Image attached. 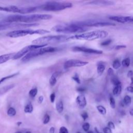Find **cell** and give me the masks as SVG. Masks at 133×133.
<instances>
[{"mask_svg": "<svg viewBox=\"0 0 133 133\" xmlns=\"http://www.w3.org/2000/svg\"><path fill=\"white\" fill-rule=\"evenodd\" d=\"M112 66L114 69H118L121 66V62L119 60L117 59L114 60L112 63Z\"/></svg>", "mask_w": 133, "mask_h": 133, "instance_id": "cell-25", "label": "cell"}, {"mask_svg": "<svg viewBox=\"0 0 133 133\" xmlns=\"http://www.w3.org/2000/svg\"><path fill=\"white\" fill-rule=\"evenodd\" d=\"M15 133H22V132H20V131H17V132H16Z\"/></svg>", "mask_w": 133, "mask_h": 133, "instance_id": "cell-53", "label": "cell"}, {"mask_svg": "<svg viewBox=\"0 0 133 133\" xmlns=\"http://www.w3.org/2000/svg\"><path fill=\"white\" fill-rule=\"evenodd\" d=\"M81 116L83 118V120L85 121L88 117V115L86 112H84L81 114Z\"/></svg>", "mask_w": 133, "mask_h": 133, "instance_id": "cell-36", "label": "cell"}, {"mask_svg": "<svg viewBox=\"0 0 133 133\" xmlns=\"http://www.w3.org/2000/svg\"><path fill=\"white\" fill-rule=\"evenodd\" d=\"M82 128L84 131H89V129L90 128V124L88 123H85L83 125Z\"/></svg>", "mask_w": 133, "mask_h": 133, "instance_id": "cell-32", "label": "cell"}, {"mask_svg": "<svg viewBox=\"0 0 133 133\" xmlns=\"http://www.w3.org/2000/svg\"><path fill=\"white\" fill-rule=\"evenodd\" d=\"M18 74V73H15V74H11V75H8V76H5V77H4L2 78L1 79H0V84H1L3 82H4L5 80L7 79H9V78H11V77H13L14 76H15L16 75H17Z\"/></svg>", "mask_w": 133, "mask_h": 133, "instance_id": "cell-30", "label": "cell"}, {"mask_svg": "<svg viewBox=\"0 0 133 133\" xmlns=\"http://www.w3.org/2000/svg\"><path fill=\"white\" fill-rule=\"evenodd\" d=\"M72 50L74 51L83 52L88 54H101L103 51L100 50L90 48H87L83 46H75L72 48Z\"/></svg>", "mask_w": 133, "mask_h": 133, "instance_id": "cell-10", "label": "cell"}, {"mask_svg": "<svg viewBox=\"0 0 133 133\" xmlns=\"http://www.w3.org/2000/svg\"><path fill=\"white\" fill-rule=\"evenodd\" d=\"M104 133H112V130L108 127H106L103 128Z\"/></svg>", "mask_w": 133, "mask_h": 133, "instance_id": "cell-41", "label": "cell"}, {"mask_svg": "<svg viewBox=\"0 0 133 133\" xmlns=\"http://www.w3.org/2000/svg\"><path fill=\"white\" fill-rule=\"evenodd\" d=\"M59 133H69V131L65 127L62 126L59 129Z\"/></svg>", "mask_w": 133, "mask_h": 133, "instance_id": "cell-34", "label": "cell"}, {"mask_svg": "<svg viewBox=\"0 0 133 133\" xmlns=\"http://www.w3.org/2000/svg\"><path fill=\"white\" fill-rule=\"evenodd\" d=\"M52 16L49 14H35L27 15H10L4 20L5 23H25L26 24L32 23L42 20H49Z\"/></svg>", "mask_w": 133, "mask_h": 133, "instance_id": "cell-1", "label": "cell"}, {"mask_svg": "<svg viewBox=\"0 0 133 133\" xmlns=\"http://www.w3.org/2000/svg\"><path fill=\"white\" fill-rule=\"evenodd\" d=\"M111 82L115 86L121 85V82L119 81L118 78L115 76H112V77H111Z\"/></svg>", "mask_w": 133, "mask_h": 133, "instance_id": "cell-22", "label": "cell"}, {"mask_svg": "<svg viewBox=\"0 0 133 133\" xmlns=\"http://www.w3.org/2000/svg\"><path fill=\"white\" fill-rule=\"evenodd\" d=\"M129 113L130 114V115H131L132 116H133V109H131L129 111Z\"/></svg>", "mask_w": 133, "mask_h": 133, "instance_id": "cell-49", "label": "cell"}, {"mask_svg": "<svg viewBox=\"0 0 133 133\" xmlns=\"http://www.w3.org/2000/svg\"><path fill=\"white\" fill-rule=\"evenodd\" d=\"M86 30V28L78 26L74 23L65 25L59 24L51 28L52 31L63 33H79L84 32Z\"/></svg>", "mask_w": 133, "mask_h": 133, "instance_id": "cell-5", "label": "cell"}, {"mask_svg": "<svg viewBox=\"0 0 133 133\" xmlns=\"http://www.w3.org/2000/svg\"><path fill=\"white\" fill-rule=\"evenodd\" d=\"M122 91V86L121 85L116 86L113 89V94L114 95L118 96L119 95Z\"/></svg>", "mask_w": 133, "mask_h": 133, "instance_id": "cell-21", "label": "cell"}, {"mask_svg": "<svg viewBox=\"0 0 133 133\" xmlns=\"http://www.w3.org/2000/svg\"><path fill=\"white\" fill-rule=\"evenodd\" d=\"M91 5L101 6H112L115 4V3L110 1H94L89 3Z\"/></svg>", "mask_w": 133, "mask_h": 133, "instance_id": "cell-11", "label": "cell"}, {"mask_svg": "<svg viewBox=\"0 0 133 133\" xmlns=\"http://www.w3.org/2000/svg\"><path fill=\"white\" fill-rule=\"evenodd\" d=\"M72 78L74 81H75L77 84H80L81 83V81H80V79L78 76V75L77 74H75L73 77H72Z\"/></svg>", "mask_w": 133, "mask_h": 133, "instance_id": "cell-35", "label": "cell"}, {"mask_svg": "<svg viewBox=\"0 0 133 133\" xmlns=\"http://www.w3.org/2000/svg\"><path fill=\"white\" fill-rule=\"evenodd\" d=\"M109 19L115 21L119 23H128V16H111L109 17Z\"/></svg>", "mask_w": 133, "mask_h": 133, "instance_id": "cell-12", "label": "cell"}, {"mask_svg": "<svg viewBox=\"0 0 133 133\" xmlns=\"http://www.w3.org/2000/svg\"><path fill=\"white\" fill-rule=\"evenodd\" d=\"M72 6V4L69 2H58L55 1H50L46 2L44 4L37 7V8L38 9L45 11H56L62 10L68 8H71Z\"/></svg>", "mask_w": 133, "mask_h": 133, "instance_id": "cell-4", "label": "cell"}, {"mask_svg": "<svg viewBox=\"0 0 133 133\" xmlns=\"http://www.w3.org/2000/svg\"><path fill=\"white\" fill-rule=\"evenodd\" d=\"M76 133H81V132H79V131H78V132H76Z\"/></svg>", "mask_w": 133, "mask_h": 133, "instance_id": "cell-55", "label": "cell"}, {"mask_svg": "<svg viewBox=\"0 0 133 133\" xmlns=\"http://www.w3.org/2000/svg\"><path fill=\"white\" fill-rule=\"evenodd\" d=\"M97 109L98 111V112L101 114L102 115H105L107 113V110L102 105H97Z\"/></svg>", "mask_w": 133, "mask_h": 133, "instance_id": "cell-24", "label": "cell"}, {"mask_svg": "<svg viewBox=\"0 0 133 133\" xmlns=\"http://www.w3.org/2000/svg\"><path fill=\"white\" fill-rule=\"evenodd\" d=\"M130 79H131V84H133V77L130 78Z\"/></svg>", "mask_w": 133, "mask_h": 133, "instance_id": "cell-51", "label": "cell"}, {"mask_svg": "<svg viewBox=\"0 0 133 133\" xmlns=\"http://www.w3.org/2000/svg\"><path fill=\"white\" fill-rule=\"evenodd\" d=\"M55 98H56L55 94V92H52V93L50 95V99L51 102H52V103L54 102L55 100Z\"/></svg>", "mask_w": 133, "mask_h": 133, "instance_id": "cell-39", "label": "cell"}, {"mask_svg": "<svg viewBox=\"0 0 133 133\" xmlns=\"http://www.w3.org/2000/svg\"><path fill=\"white\" fill-rule=\"evenodd\" d=\"M15 86L14 84H11V85H8L6 86H4L2 87V88H0V95H2L5 92H7L8 90L12 88Z\"/></svg>", "mask_w": 133, "mask_h": 133, "instance_id": "cell-18", "label": "cell"}, {"mask_svg": "<svg viewBox=\"0 0 133 133\" xmlns=\"http://www.w3.org/2000/svg\"><path fill=\"white\" fill-rule=\"evenodd\" d=\"M33 110V107L31 102H29L26 104L24 108V111L26 113H31Z\"/></svg>", "mask_w": 133, "mask_h": 133, "instance_id": "cell-20", "label": "cell"}, {"mask_svg": "<svg viewBox=\"0 0 133 133\" xmlns=\"http://www.w3.org/2000/svg\"><path fill=\"white\" fill-rule=\"evenodd\" d=\"M7 113L8 116H9L10 117H12V116H14L16 114V111L15 108H14L12 107H10L8 109Z\"/></svg>", "mask_w": 133, "mask_h": 133, "instance_id": "cell-23", "label": "cell"}, {"mask_svg": "<svg viewBox=\"0 0 133 133\" xmlns=\"http://www.w3.org/2000/svg\"><path fill=\"white\" fill-rule=\"evenodd\" d=\"M87 133H94V132L92 131H91V130H89V131H88L87 132Z\"/></svg>", "mask_w": 133, "mask_h": 133, "instance_id": "cell-52", "label": "cell"}, {"mask_svg": "<svg viewBox=\"0 0 133 133\" xmlns=\"http://www.w3.org/2000/svg\"><path fill=\"white\" fill-rule=\"evenodd\" d=\"M97 133H102V132H100L99 131V132H97Z\"/></svg>", "mask_w": 133, "mask_h": 133, "instance_id": "cell-56", "label": "cell"}, {"mask_svg": "<svg viewBox=\"0 0 133 133\" xmlns=\"http://www.w3.org/2000/svg\"><path fill=\"white\" fill-rule=\"evenodd\" d=\"M14 56V54H8L0 56V64L5 62L11 58L12 59Z\"/></svg>", "mask_w": 133, "mask_h": 133, "instance_id": "cell-15", "label": "cell"}, {"mask_svg": "<svg viewBox=\"0 0 133 133\" xmlns=\"http://www.w3.org/2000/svg\"><path fill=\"white\" fill-rule=\"evenodd\" d=\"M111 42H112V40L111 39H108L101 43L100 45L101 46H107V45H109Z\"/></svg>", "mask_w": 133, "mask_h": 133, "instance_id": "cell-33", "label": "cell"}, {"mask_svg": "<svg viewBox=\"0 0 133 133\" xmlns=\"http://www.w3.org/2000/svg\"><path fill=\"white\" fill-rule=\"evenodd\" d=\"M49 33V31L44 29H38L36 30H27V29H19L12 31L6 34V36L9 37L15 38L24 36L28 35L33 34H44Z\"/></svg>", "mask_w": 133, "mask_h": 133, "instance_id": "cell-6", "label": "cell"}, {"mask_svg": "<svg viewBox=\"0 0 133 133\" xmlns=\"http://www.w3.org/2000/svg\"><path fill=\"white\" fill-rule=\"evenodd\" d=\"M76 103L78 106L81 108H84L87 104V101L84 95H79L76 99Z\"/></svg>", "mask_w": 133, "mask_h": 133, "instance_id": "cell-14", "label": "cell"}, {"mask_svg": "<svg viewBox=\"0 0 133 133\" xmlns=\"http://www.w3.org/2000/svg\"><path fill=\"white\" fill-rule=\"evenodd\" d=\"M37 94V89L36 88H33L32 89H31L30 91H29V96L32 97V98H34Z\"/></svg>", "mask_w": 133, "mask_h": 133, "instance_id": "cell-28", "label": "cell"}, {"mask_svg": "<svg viewBox=\"0 0 133 133\" xmlns=\"http://www.w3.org/2000/svg\"><path fill=\"white\" fill-rule=\"evenodd\" d=\"M108 127L111 129H114L115 128V125L113 122L110 121L108 123Z\"/></svg>", "mask_w": 133, "mask_h": 133, "instance_id": "cell-38", "label": "cell"}, {"mask_svg": "<svg viewBox=\"0 0 133 133\" xmlns=\"http://www.w3.org/2000/svg\"><path fill=\"white\" fill-rule=\"evenodd\" d=\"M105 69V63L104 62L100 61L97 63V73L99 75H101L104 72Z\"/></svg>", "mask_w": 133, "mask_h": 133, "instance_id": "cell-16", "label": "cell"}, {"mask_svg": "<svg viewBox=\"0 0 133 133\" xmlns=\"http://www.w3.org/2000/svg\"><path fill=\"white\" fill-rule=\"evenodd\" d=\"M128 22L133 23V17L128 16Z\"/></svg>", "mask_w": 133, "mask_h": 133, "instance_id": "cell-46", "label": "cell"}, {"mask_svg": "<svg viewBox=\"0 0 133 133\" xmlns=\"http://www.w3.org/2000/svg\"><path fill=\"white\" fill-rule=\"evenodd\" d=\"M127 76L130 78L132 77H133V71L129 70L127 73Z\"/></svg>", "mask_w": 133, "mask_h": 133, "instance_id": "cell-42", "label": "cell"}, {"mask_svg": "<svg viewBox=\"0 0 133 133\" xmlns=\"http://www.w3.org/2000/svg\"><path fill=\"white\" fill-rule=\"evenodd\" d=\"M126 90L131 93H133V87L132 86H128L126 88Z\"/></svg>", "mask_w": 133, "mask_h": 133, "instance_id": "cell-44", "label": "cell"}, {"mask_svg": "<svg viewBox=\"0 0 133 133\" xmlns=\"http://www.w3.org/2000/svg\"><path fill=\"white\" fill-rule=\"evenodd\" d=\"M55 132V128L54 127H50L49 129V133H54Z\"/></svg>", "mask_w": 133, "mask_h": 133, "instance_id": "cell-48", "label": "cell"}, {"mask_svg": "<svg viewBox=\"0 0 133 133\" xmlns=\"http://www.w3.org/2000/svg\"><path fill=\"white\" fill-rule=\"evenodd\" d=\"M125 48H126V46L124 45H118L115 47V49L116 50H119L120 49H123Z\"/></svg>", "mask_w": 133, "mask_h": 133, "instance_id": "cell-37", "label": "cell"}, {"mask_svg": "<svg viewBox=\"0 0 133 133\" xmlns=\"http://www.w3.org/2000/svg\"><path fill=\"white\" fill-rule=\"evenodd\" d=\"M59 75V72H55V73H54L52 74V75L50 77L49 81V84L51 86H54L56 85V84L57 83V78Z\"/></svg>", "mask_w": 133, "mask_h": 133, "instance_id": "cell-17", "label": "cell"}, {"mask_svg": "<svg viewBox=\"0 0 133 133\" xmlns=\"http://www.w3.org/2000/svg\"><path fill=\"white\" fill-rule=\"evenodd\" d=\"M109 101H110V104L111 107L112 109H115L116 104H115V101L114 98L112 96H110Z\"/></svg>", "mask_w": 133, "mask_h": 133, "instance_id": "cell-29", "label": "cell"}, {"mask_svg": "<svg viewBox=\"0 0 133 133\" xmlns=\"http://www.w3.org/2000/svg\"><path fill=\"white\" fill-rule=\"evenodd\" d=\"M107 72H108V75L109 76H113V75H114V71H113V69L111 68H109Z\"/></svg>", "mask_w": 133, "mask_h": 133, "instance_id": "cell-40", "label": "cell"}, {"mask_svg": "<svg viewBox=\"0 0 133 133\" xmlns=\"http://www.w3.org/2000/svg\"><path fill=\"white\" fill-rule=\"evenodd\" d=\"M88 63L87 61H82L77 59H70L64 63V67L65 69L72 67H79L84 66Z\"/></svg>", "mask_w": 133, "mask_h": 133, "instance_id": "cell-9", "label": "cell"}, {"mask_svg": "<svg viewBox=\"0 0 133 133\" xmlns=\"http://www.w3.org/2000/svg\"><path fill=\"white\" fill-rule=\"evenodd\" d=\"M21 124H22V123H21V122H17V125H18V126H19Z\"/></svg>", "mask_w": 133, "mask_h": 133, "instance_id": "cell-50", "label": "cell"}, {"mask_svg": "<svg viewBox=\"0 0 133 133\" xmlns=\"http://www.w3.org/2000/svg\"><path fill=\"white\" fill-rule=\"evenodd\" d=\"M6 29V26L4 23L0 24V31L4 30Z\"/></svg>", "mask_w": 133, "mask_h": 133, "instance_id": "cell-43", "label": "cell"}, {"mask_svg": "<svg viewBox=\"0 0 133 133\" xmlns=\"http://www.w3.org/2000/svg\"><path fill=\"white\" fill-rule=\"evenodd\" d=\"M56 108L59 113H61L63 110V104L61 100L59 101L56 105Z\"/></svg>", "mask_w": 133, "mask_h": 133, "instance_id": "cell-19", "label": "cell"}, {"mask_svg": "<svg viewBox=\"0 0 133 133\" xmlns=\"http://www.w3.org/2000/svg\"><path fill=\"white\" fill-rule=\"evenodd\" d=\"M57 50V48L48 46V47H43L39 48L34 50H33L25 55L23 57H22L21 61L23 62H26L29 60L33 58L34 57H37L38 56L42 55L46 53L52 52Z\"/></svg>", "mask_w": 133, "mask_h": 133, "instance_id": "cell-7", "label": "cell"}, {"mask_svg": "<svg viewBox=\"0 0 133 133\" xmlns=\"http://www.w3.org/2000/svg\"><path fill=\"white\" fill-rule=\"evenodd\" d=\"M43 100H44V97L43 96H41L38 97V102L39 103H42L43 101Z\"/></svg>", "mask_w": 133, "mask_h": 133, "instance_id": "cell-45", "label": "cell"}, {"mask_svg": "<svg viewBox=\"0 0 133 133\" xmlns=\"http://www.w3.org/2000/svg\"><path fill=\"white\" fill-rule=\"evenodd\" d=\"M131 102V97L128 95H126L124 97V104L127 105L128 106L130 104Z\"/></svg>", "mask_w": 133, "mask_h": 133, "instance_id": "cell-26", "label": "cell"}, {"mask_svg": "<svg viewBox=\"0 0 133 133\" xmlns=\"http://www.w3.org/2000/svg\"><path fill=\"white\" fill-rule=\"evenodd\" d=\"M69 36L64 35H48L37 38L32 41L34 45H47L48 44L58 43L69 40Z\"/></svg>", "mask_w": 133, "mask_h": 133, "instance_id": "cell-3", "label": "cell"}, {"mask_svg": "<svg viewBox=\"0 0 133 133\" xmlns=\"http://www.w3.org/2000/svg\"><path fill=\"white\" fill-rule=\"evenodd\" d=\"M130 64V60L129 58H126L123 59L122 61V64L123 66L128 67Z\"/></svg>", "mask_w": 133, "mask_h": 133, "instance_id": "cell-27", "label": "cell"}, {"mask_svg": "<svg viewBox=\"0 0 133 133\" xmlns=\"http://www.w3.org/2000/svg\"><path fill=\"white\" fill-rule=\"evenodd\" d=\"M46 45H32L27 46L23 48L22 49H21L18 52H17L15 55H14V56L12 58V59L17 60V59L22 58V57H23L25 55H26L28 53H29L31 51L36 49H37V48H39L43 47Z\"/></svg>", "mask_w": 133, "mask_h": 133, "instance_id": "cell-8", "label": "cell"}, {"mask_svg": "<svg viewBox=\"0 0 133 133\" xmlns=\"http://www.w3.org/2000/svg\"><path fill=\"white\" fill-rule=\"evenodd\" d=\"M0 11L18 12L20 14L21 8L15 6H9L7 7H1L0 6Z\"/></svg>", "mask_w": 133, "mask_h": 133, "instance_id": "cell-13", "label": "cell"}, {"mask_svg": "<svg viewBox=\"0 0 133 133\" xmlns=\"http://www.w3.org/2000/svg\"><path fill=\"white\" fill-rule=\"evenodd\" d=\"M49 121H50V116H49V115L48 114H45L44 117V119H43V124H48L49 123Z\"/></svg>", "mask_w": 133, "mask_h": 133, "instance_id": "cell-31", "label": "cell"}, {"mask_svg": "<svg viewBox=\"0 0 133 133\" xmlns=\"http://www.w3.org/2000/svg\"><path fill=\"white\" fill-rule=\"evenodd\" d=\"M109 35L108 32L104 30H95L69 36V39H78L93 41L97 39L103 38Z\"/></svg>", "mask_w": 133, "mask_h": 133, "instance_id": "cell-2", "label": "cell"}, {"mask_svg": "<svg viewBox=\"0 0 133 133\" xmlns=\"http://www.w3.org/2000/svg\"><path fill=\"white\" fill-rule=\"evenodd\" d=\"M25 133H31V132H30V131H26Z\"/></svg>", "mask_w": 133, "mask_h": 133, "instance_id": "cell-54", "label": "cell"}, {"mask_svg": "<svg viewBox=\"0 0 133 133\" xmlns=\"http://www.w3.org/2000/svg\"><path fill=\"white\" fill-rule=\"evenodd\" d=\"M77 90L78 91H84L85 90H86V89L83 87H79L77 89Z\"/></svg>", "mask_w": 133, "mask_h": 133, "instance_id": "cell-47", "label": "cell"}]
</instances>
